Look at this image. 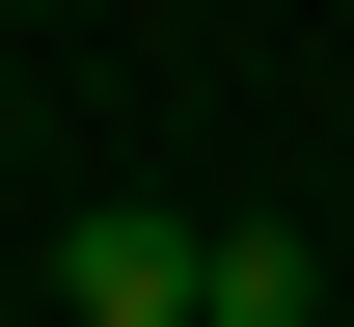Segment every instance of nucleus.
Returning a JSON list of instances; mask_svg holds the SVG:
<instances>
[{"instance_id": "obj_1", "label": "nucleus", "mask_w": 354, "mask_h": 327, "mask_svg": "<svg viewBox=\"0 0 354 327\" xmlns=\"http://www.w3.org/2000/svg\"><path fill=\"white\" fill-rule=\"evenodd\" d=\"M55 300H82V327H191V218H136V191L55 218Z\"/></svg>"}, {"instance_id": "obj_2", "label": "nucleus", "mask_w": 354, "mask_h": 327, "mask_svg": "<svg viewBox=\"0 0 354 327\" xmlns=\"http://www.w3.org/2000/svg\"><path fill=\"white\" fill-rule=\"evenodd\" d=\"M191 327H327V245L300 218H218V245H191Z\"/></svg>"}]
</instances>
